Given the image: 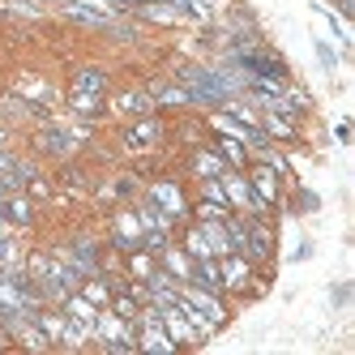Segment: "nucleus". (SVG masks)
<instances>
[{"label": "nucleus", "instance_id": "f257e3e1", "mask_svg": "<svg viewBox=\"0 0 355 355\" xmlns=\"http://www.w3.org/2000/svg\"><path fill=\"white\" fill-rule=\"evenodd\" d=\"M171 82H180V86L189 90L193 107L223 112V103L232 98V94H227V86L218 82V69H214V64H193V60H184V64L171 69Z\"/></svg>", "mask_w": 355, "mask_h": 355}, {"label": "nucleus", "instance_id": "f03ea898", "mask_svg": "<svg viewBox=\"0 0 355 355\" xmlns=\"http://www.w3.org/2000/svg\"><path fill=\"white\" fill-rule=\"evenodd\" d=\"M86 141H90V124H52L47 120L43 129H35V150L47 159H73Z\"/></svg>", "mask_w": 355, "mask_h": 355}, {"label": "nucleus", "instance_id": "7ed1b4c3", "mask_svg": "<svg viewBox=\"0 0 355 355\" xmlns=\"http://www.w3.org/2000/svg\"><path fill=\"white\" fill-rule=\"evenodd\" d=\"M146 201H150V206H159L175 227H184L193 218V197H189V189L175 180V175H159V180H150L146 184Z\"/></svg>", "mask_w": 355, "mask_h": 355}, {"label": "nucleus", "instance_id": "20e7f679", "mask_svg": "<svg viewBox=\"0 0 355 355\" xmlns=\"http://www.w3.org/2000/svg\"><path fill=\"white\" fill-rule=\"evenodd\" d=\"M94 343L107 355H133L137 351V321H124L112 309H98L94 317Z\"/></svg>", "mask_w": 355, "mask_h": 355}, {"label": "nucleus", "instance_id": "39448f33", "mask_svg": "<svg viewBox=\"0 0 355 355\" xmlns=\"http://www.w3.org/2000/svg\"><path fill=\"white\" fill-rule=\"evenodd\" d=\"M56 257H64L69 266H78L86 278L90 274H103L107 266H103V252H98V240L90 236V232H78V236H69V244L64 248H56Z\"/></svg>", "mask_w": 355, "mask_h": 355}, {"label": "nucleus", "instance_id": "423d86ee", "mask_svg": "<svg viewBox=\"0 0 355 355\" xmlns=\"http://www.w3.org/2000/svg\"><path fill=\"white\" fill-rule=\"evenodd\" d=\"M223 193H227V201H232V210L236 214H252V218H270V206L252 193V184H248V175L244 171H227L223 175Z\"/></svg>", "mask_w": 355, "mask_h": 355}, {"label": "nucleus", "instance_id": "0eeeda50", "mask_svg": "<svg viewBox=\"0 0 355 355\" xmlns=\"http://www.w3.org/2000/svg\"><path fill=\"white\" fill-rule=\"evenodd\" d=\"M244 223H248V236H244L240 257H248L252 266H270V261H274V232H270V218L244 214Z\"/></svg>", "mask_w": 355, "mask_h": 355}, {"label": "nucleus", "instance_id": "6e6552de", "mask_svg": "<svg viewBox=\"0 0 355 355\" xmlns=\"http://www.w3.org/2000/svg\"><path fill=\"white\" fill-rule=\"evenodd\" d=\"M252 266L248 257H240V252H227V257H218V274H223V295H252L257 287H252Z\"/></svg>", "mask_w": 355, "mask_h": 355}, {"label": "nucleus", "instance_id": "1a4fd4ad", "mask_svg": "<svg viewBox=\"0 0 355 355\" xmlns=\"http://www.w3.org/2000/svg\"><path fill=\"white\" fill-rule=\"evenodd\" d=\"M107 244L120 252V257H124V252H133V248H141V223H137L133 206H124V210H116V214H112Z\"/></svg>", "mask_w": 355, "mask_h": 355}, {"label": "nucleus", "instance_id": "9d476101", "mask_svg": "<svg viewBox=\"0 0 355 355\" xmlns=\"http://www.w3.org/2000/svg\"><path fill=\"white\" fill-rule=\"evenodd\" d=\"M163 137H167V120H163L159 112L137 116L129 129H124V146H129V150H155Z\"/></svg>", "mask_w": 355, "mask_h": 355}, {"label": "nucleus", "instance_id": "9b49d317", "mask_svg": "<svg viewBox=\"0 0 355 355\" xmlns=\"http://www.w3.org/2000/svg\"><path fill=\"white\" fill-rule=\"evenodd\" d=\"M180 300H184V304H193L197 313H206L218 329L232 321V309H227V300H223L218 291H201V287H193V283H180Z\"/></svg>", "mask_w": 355, "mask_h": 355}, {"label": "nucleus", "instance_id": "f8f14e48", "mask_svg": "<svg viewBox=\"0 0 355 355\" xmlns=\"http://www.w3.org/2000/svg\"><path fill=\"white\" fill-rule=\"evenodd\" d=\"M159 321H163V329L171 334V343L180 347V351H184V347H201V343H206V338H201L197 329L189 325V317L180 313V300H175L171 309H163V313H159Z\"/></svg>", "mask_w": 355, "mask_h": 355}, {"label": "nucleus", "instance_id": "ddd939ff", "mask_svg": "<svg viewBox=\"0 0 355 355\" xmlns=\"http://www.w3.org/2000/svg\"><path fill=\"white\" fill-rule=\"evenodd\" d=\"M146 94L155 98V112H189L193 107V98H189V90L180 86V82H150L146 86Z\"/></svg>", "mask_w": 355, "mask_h": 355}, {"label": "nucleus", "instance_id": "4468645a", "mask_svg": "<svg viewBox=\"0 0 355 355\" xmlns=\"http://www.w3.org/2000/svg\"><path fill=\"white\" fill-rule=\"evenodd\" d=\"M133 13V21H141V26H184V9H175V5H167V0H155V5H133L129 9Z\"/></svg>", "mask_w": 355, "mask_h": 355}, {"label": "nucleus", "instance_id": "2eb2a0df", "mask_svg": "<svg viewBox=\"0 0 355 355\" xmlns=\"http://www.w3.org/2000/svg\"><path fill=\"white\" fill-rule=\"evenodd\" d=\"M227 171H232V167L223 163V155L214 146H197L189 155V175H193V180H223Z\"/></svg>", "mask_w": 355, "mask_h": 355}, {"label": "nucleus", "instance_id": "dca6fc26", "mask_svg": "<svg viewBox=\"0 0 355 355\" xmlns=\"http://www.w3.org/2000/svg\"><path fill=\"white\" fill-rule=\"evenodd\" d=\"M0 206H5V218H9L13 232H31V227L39 223V206H35L26 193H5Z\"/></svg>", "mask_w": 355, "mask_h": 355}, {"label": "nucleus", "instance_id": "f3484780", "mask_svg": "<svg viewBox=\"0 0 355 355\" xmlns=\"http://www.w3.org/2000/svg\"><path fill=\"white\" fill-rule=\"evenodd\" d=\"M64 107H69V116H78L82 124H94V120L107 116V98L103 94H86V90H69Z\"/></svg>", "mask_w": 355, "mask_h": 355}, {"label": "nucleus", "instance_id": "a211bd4d", "mask_svg": "<svg viewBox=\"0 0 355 355\" xmlns=\"http://www.w3.org/2000/svg\"><path fill=\"white\" fill-rule=\"evenodd\" d=\"M69 90H86V94H112V73L107 69H98V64H78L73 69V82Z\"/></svg>", "mask_w": 355, "mask_h": 355}, {"label": "nucleus", "instance_id": "6ab92c4d", "mask_svg": "<svg viewBox=\"0 0 355 355\" xmlns=\"http://www.w3.org/2000/svg\"><path fill=\"white\" fill-rule=\"evenodd\" d=\"M244 175H248L252 193H257L266 206L274 210V206H278V171H274V167H266V163H248V167H244Z\"/></svg>", "mask_w": 355, "mask_h": 355}, {"label": "nucleus", "instance_id": "aec40b11", "mask_svg": "<svg viewBox=\"0 0 355 355\" xmlns=\"http://www.w3.org/2000/svg\"><path fill=\"white\" fill-rule=\"evenodd\" d=\"M60 13H64L69 21H78V26H86V31H107L112 21H116V17H107V13H98V9L82 5V0H64ZM120 17H124V13H120Z\"/></svg>", "mask_w": 355, "mask_h": 355}, {"label": "nucleus", "instance_id": "412c9836", "mask_svg": "<svg viewBox=\"0 0 355 355\" xmlns=\"http://www.w3.org/2000/svg\"><path fill=\"white\" fill-rule=\"evenodd\" d=\"M159 266L175 278V283H189V270H193V257H189V252L180 248V240H171L163 252H159Z\"/></svg>", "mask_w": 355, "mask_h": 355}, {"label": "nucleus", "instance_id": "4be33fe9", "mask_svg": "<svg viewBox=\"0 0 355 355\" xmlns=\"http://www.w3.org/2000/svg\"><path fill=\"white\" fill-rule=\"evenodd\" d=\"M56 309H60V313H64L69 321H82V325H90V329H94V317H98V304H90V300H86L82 291H69V295H64V300L56 304Z\"/></svg>", "mask_w": 355, "mask_h": 355}, {"label": "nucleus", "instance_id": "5701e85b", "mask_svg": "<svg viewBox=\"0 0 355 355\" xmlns=\"http://www.w3.org/2000/svg\"><path fill=\"white\" fill-rule=\"evenodd\" d=\"M261 129H266V137H270L274 146H287V141L300 137V124L287 120V116H278V112H261Z\"/></svg>", "mask_w": 355, "mask_h": 355}, {"label": "nucleus", "instance_id": "b1692460", "mask_svg": "<svg viewBox=\"0 0 355 355\" xmlns=\"http://www.w3.org/2000/svg\"><path fill=\"white\" fill-rule=\"evenodd\" d=\"M189 283H193V287H201V291H218V295H223V274H218V257L193 261V270H189Z\"/></svg>", "mask_w": 355, "mask_h": 355}, {"label": "nucleus", "instance_id": "393cba45", "mask_svg": "<svg viewBox=\"0 0 355 355\" xmlns=\"http://www.w3.org/2000/svg\"><path fill=\"white\" fill-rule=\"evenodd\" d=\"M210 146L223 155V163L232 167V171H244V167H248V146H244V141L227 137V133H214V141H210Z\"/></svg>", "mask_w": 355, "mask_h": 355}, {"label": "nucleus", "instance_id": "a878e982", "mask_svg": "<svg viewBox=\"0 0 355 355\" xmlns=\"http://www.w3.org/2000/svg\"><path fill=\"white\" fill-rule=\"evenodd\" d=\"M116 112H124V116H150V112H155V98H150L146 90H124L120 98H116V103H112Z\"/></svg>", "mask_w": 355, "mask_h": 355}, {"label": "nucleus", "instance_id": "bb28decb", "mask_svg": "<svg viewBox=\"0 0 355 355\" xmlns=\"http://www.w3.org/2000/svg\"><path fill=\"white\" fill-rule=\"evenodd\" d=\"M155 266H159V257H155L150 248H133V252H124V274H129L133 283H141V278L155 270Z\"/></svg>", "mask_w": 355, "mask_h": 355}, {"label": "nucleus", "instance_id": "cd10ccee", "mask_svg": "<svg viewBox=\"0 0 355 355\" xmlns=\"http://www.w3.org/2000/svg\"><path fill=\"white\" fill-rule=\"evenodd\" d=\"M90 304H98V309H107L112 304V283H107V270L103 274H90V278H82V287H78Z\"/></svg>", "mask_w": 355, "mask_h": 355}, {"label": "nucleus", "instance_id": "c85d7f7f", "mask_svg": "<svg viewBox=\"0 0 355 355\" xmlns=\"http://www.w3.org/2000/svg\"><path fill=\"white\" fill-rule=\"evenodd\" d=\"M107 309H112V313H120L124 321H137V317H141V309H146V304H141V300H137V295L129 291V283H124L120 291H112V304H107Z\"/></svg>", "mask_w": 355, "mask_h": 355}, {"label": "nucleus", "instance_id": "c756f323", "mask_svg": "<svg viewBox=\"0 0 355 355\" xmlns=\"http://www.w3.org/2000/svg\"><path fill=\"white\" fill-rule=\"evenodd\" d=\"M197 201H210V206L232 210V201H227V193H223V180H197Z\"/></svg>", "mask_w": 355, "mask_h": 355}, {"label": "nucleus", "instance_id": "7c9ffc66", "mask_svg": "<svg viewBox=\"0 0 355 355\" xmlns=\"http://www.w3.org/2000/svg\"><path fill=\"white\" fill-rule=\"evenodd\" d=\"M21 193H26V197L35 201V206H39V201H52V180H47L43 171H35L31 180H26V189H21Z\"/></svg>", "mask_w": 355, "mask_h": 355}, {"label": "nucleus", "instance_id": "2f4dec72", "mask_svg": "<svg viewBox=\"0 0 355 355\" xmlns=\"http://www.w3.org/2000/svg\"><path fill=\"white\" fill-rule=\"evenodd\" d=\"M317 60H321V69H325V73H334V69H338L334 47H329V43H321V39H317Z\"/></svg>", "mask_w": 355, "mask_h": 355}, {"label": "nucleus", "instance_id": "473e14b6", "mask_svg": "<svg viewBox=\"0 0 355 355\" xmlns=\"http://www.w3.org/2000/svg\"><path fill=\"white\" fill-rule=\"evenodd\" d=\"M295 201H300V210H304V214H313V210H321V197H317L313 189H300V193H295Z\"/></svg>", "mask_w": 355, "mask_h": 355}, {"label": "nucleus", "instance_id": "72a5a7b5", "mask_svg": "<svg viewBox=\"0 0 355 355\" xmlns=\"http://www.w3.org/2000/svg\"><path fill=\"white\" fill-rule=\"evenodd\" d=\"M13 167H17V150L0 146V175H5V171H13Z\"/></svg>", "mask_w": 355, "mask_h": 355}, {"label": "nucleus", "instance_id": "f704fd0d", "mask_svg": "<svg viewBox=\"0 0 355 355\" xmlns=\"http://www.w3.org/2000/svg\"><path fill=\"white\" fill-rule=\"evenodd\" d=\"M347 300H351V287H347V283H338V287H334V309H343Z\"/></svg>", "mask_w": 355, "mask_h": 355}, {"label": "nucleus", "instance_id": "c9c22d12", "mask_svg": "<svg viewBox=\"0 0 355 355\" xmlns=\"http://www.w3.org/2000/svg\"><path fill=\"white\" fill-rule=\"evenodd\" d=\"M180 133H189V141H201V137H197V133H201V124L189 120V124H180Z\"/></svg>", "mask_w": 355, "mask_h": 355}, {"label": "nucleus", "instance_id": "e433bc0d", "mask_svg": "<svg viewBox=\"0 0 355 355\" xmlns=\"http://www.w3.org/2000/svg\"><path fill=\"white\" fill-rule=\"evenodd\" d=\"M64 180H69L73 189H86V175H78V171H73V167H69V175H64Z\"/></svg>", "mask_w": 355, "mask_h": 355}, {"label": "nucleus", "instance_id": "4c0bfd02", "mask_svg": "<svg viewBox=\"0 0 355 355\" xmlns=\"http://www.w3.org/2000/svg\"><path fill=\"white\" fill-rule=\"evenodd\" d=\"M13 141V129H9V124H0V146H9Z\"/></svg>", "mask_w": 355, "mask_h": 355}, {"label": "nucleus", "instance_id": "58836bf2", "mask_svg": "<svg viewBox=\"0 0 355 355\" xmlns=\"http://www.w3.org/2000/svg\"><path fill=\"white\" fill-rule=\"evenodd\" d=\"M0 227H9V218H5V206H0Z\"/></svg>", "mask_w": 355, "mask_h": 355}, {"label": "nucleus", "instance_id": "ea45409f", "mask_svg": "<svg viewBox=\"0 0 355 355\" xmlns=\"http://www.w3.org/2000/svg\"><path fill=\"white\" fill-rule=\"evenodd\" d=\"M0 201H5V189H0Z\"/></svg>", "mask_w": 355, "mask_h": 355}, {"label": "nucleus", "instance_id": "a19ab883", "mask_svg": "<svg viewBox=\"0 0 355 355\" xmlns=\"http://www.w3.org/2000/svg\"><path fill=\"white\" fill-rule=\"evenodd\" d=\"M52 5H64V0H52Z\"/></svg>", "mask_w": 355, "mask_h": 355}, {"label": "nucleus", "instance_id": "79ce46f5", "mask_svg": "<svg viewBox=\"0 0 355 355\" xmlns=\"http://www.w3.org/2000/svg\"><path fill=\"white\" fill-rule=\"evenodd\" d=\"M334 5H343V0H334Z\"/></svg>", "mask_w": 355, "mask_h": 355}]
</instances>
